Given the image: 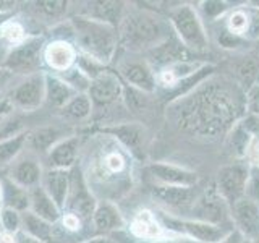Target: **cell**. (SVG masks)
Segmentation results:
<instances>
[{
	"label": "cell",
	"mask_w": 259,
	"mask_h": 243,
	"mask_svg": "<svg viewBox=\"0 0 259 243\" xmlns=\"http://www.w3.org/2000/svg\"><path fill=\"white\" fill-rule=\"evenodd\" d=\"M182 130L201 138L229 133L246 115V97L237 81L209 76L186 96L170 104Z\"/></svg>",
	"instance_id": "cell-1"
},
{
	"label": "cell",
	"mask_w": 259,
	"mask_h": 243,
	"mask_svg": "<svg viewBox=\"0 0 259 243\" xmlns=\"http://www.w3.org/2000/svg\"><path fill=\"white\" fill-rule=\"evenodd\" d=\"M86 183L96 199L117 201L133 188L132 154L112 136L102 133L89 141L83 154Z\"/></svg>",
	"instance_id": "cell-2"
},
{
	"label": "cell",
	"mask_w": 259,
	"mask_h": 243,
	"mask_svg": "<svg viewBox=\"0 0 259 243\" xmlns=\"http://www.w3.org/2000/svg\"><path fill=\"white\" fill-rule=\"evenodd\" d=\"M117 29L118 44L132 54H148L174 36L168 20L144 7L126 8Z\"/></svg>",
	"instance_id": "cell-3"
},
{
	"label": "cell",
	"mask_w": 259,
	"mask_h": 243,
	"mask_svg": "<svg viewBox=\"0 0 259 243\" xmlns=\"http://www.w3.org/2000/svg\"><path fill=\"white\" fill-rule=\"evenodd\" d=\"M70 23L75 29V40L78 44L79 54H84L91 59L107 65L117 52L118 29L110 24L96 21L84 16L73 15Z\"/></svg>",
	"instance_id": "cell-4"
},
{
	"label": "cell",
	"mask_w": 259,
	"mask_h": 243,
	"mask_svg": "<svg viewBox=\"0 0 259 243\" xmlns=\"http://www.w3.org/2000/svg\"><path fill=\"white\" fill-rule=\"evenodd\" d=\"M167 20L177 39L190 52H206L209 37L198 8L191 4H178L168 12Z\"/></svg>",
	"instance_id": "cell-5"
},
{
	"label": "cell",
	"mask_w": 259,
	"mask_h": 243,
	"mask_svg": "<svg viewBox=\"0 0 259 243\" xmlns=\"http://www.w3.org/2000/svg\"><path fill=\"white\" fill-rule=\"evenodd\" d=\"M156 217L168 233L188 237L198 243H224L232 235V229L196 221V219L178 217L175 214L167 213V211H160Z\"/></svg>",
	"instance_id": "cell-6"
},
{
	"label": "cell",
	"mask_w": 259,
	"mask_h": 243,
	"mask_svg": "<svg viewBox=\"0 0 259 243\" xmlns=\"http://www.w3.org/2000/svg\"><path fill=\"white\" fill-rule=\"evenodd\" d=\"M44 37H28L21 44L10 49L4 63V68L13 75H34L39 73L40 57L44 55Z\"/></svg>",
	"instance_id": "cell-7"
},
{
	"label": "cell",
	"mask_w": 259,
	"mask_h": 243,
	"mask_svg": "<svg viewBox=\"0 0 259 243\" xmlns=\"http://www.w3.org/2000/svg\"><path fill=\"white\" fill-rule=\"evenodd\" d=\"M97 206V199L89 190L86 183V178L81 167H73L70 170V193L67 198V205L65 209L70 214L78 216L81 221H88L93 219V214Z\"/></svg>",
	"instance_id": "cell-8"
},
{
	"label": "cell",
	"mask_w": 259,
	"mask_h": 243,
	"mask_svg": "<svg viewBox=\"0 0 259 243\" xmlns=\"http://www.w3.org/2000/svg\"><path fill=\"white\" fill-rule=\"evenodd\" d=\"M248 178L249 167L240 160L224 166L217 172V191L229 206H233L237 201L246 196Z\"/></svg>",
	"instance_id": "cell-9"
},
{
	"label": "cell",
	"mask_w": 259,
	"mask_h": 243,
	"mask_svg": "<svg viewBox=\"0 0 259 243\" xmlns=\"http://www.w3.org/2000/svg\"><path fill=\"white\" fill-rule=\"evenodd\" d=\"M117 75L128 86L152 94L157 88V75L148 59H121L117 65Z\"/></svg>",
	"instance_id": "cell-10"
},
{
	"label": "cell",
	"mask_w": 259,
	"mask_h": 243,
	"mask_svg": "<svg viewBox=\"0 0 259 243\" xmlns=\"http://www.w3.org/2000/svg\"><path fill=\"white\" fill-rule=\"evenodd\" d=\"M88 96L96 109H110L123 97V85L117 73L110 70L102 71L101 75L91 79Z\"/></svg>",
	"instance_id": "cell-11"
},
{
	"label": "cell",
	"mask_w": 259,
	"mask_h": 243,
	"mask_svg": "<svg viewBox=\"0 0 259 243\" xmlns=\"http://www.w3.org/2000/svg\"><path fill=\"white\" fill-rule=\"evenodd\" d=\"M15 109L23 112H34L46 101V75L34 73L16 85L8 94Z\"/></svg>",
	"instance_id": "cell-12"
},
{
	"label": "cell",
	"mask_w": 259,
	"mask_h": 243,
	"mask_svg": "<svg viewBox=\"0 0 259 243\" xmlns=\"http://www.w3.org/2000/svg\"><path fill=\"white\" fill-rule=\"evenodd\" d=\"M44 175V169L40 164V159L29 151L20 154L13 160V164L8 167L7 177L16 185H20L24 190H31L34 186L40 185Z\"/></svg>",
	"instance_id": "cell-13"
},
{
	"label": "cell",
	"mask_w": 259,
	"mask_h": 243,
	"mask_svg": "<svg viewBox=\"0 0 259 243\" xmlns=\"http://www.w3.org/2000/svg\"><path fill=\"white\" fill-rule=\"evenodd\" d=\"M191 219H196V221L221 225L229 219V205L215 188L199 194L191 206Z\"/></svg>",
	"instance_id": "cell-14"
},
{
	"label": "cell",
	"mask_w": 259,
	"mask_h": 243,
	"mask_svg": "<svg viewBox=\"0 0 259 243\" xmlns=\"http://www.w3.org/2000/svg\"><path fill=\"white\" fill-rule=\"evenodd\" d=\"M146 174L157 185L196 186L199 182V177L194 170L175 164H167V162H152V164L146 167Z\"/></svg>",
	"instance_id": "cell-15"
},
{
	"label": "cell",
	"mask_w": 259,
	"mask_h": 243,
	"mask_svg": "<svg viewBox=\"0 0 259 243\" xmlns=\"http://www.w3.org/2000/svg\"><path fill=\"white\" fill-rule=\"evenodd\" d=\"M102 133L117 140L132 156H143L146 136V128L138 122H125V124H113L110 127L102 128Z\"/></svg>",
	"instance_id": "cell-16"
},
{
	"label": "cell",
	"mask_w": 259,
	"mask_h": 243,
	"mask_svg": "<svg viewBox=\"0 0 259 243\" xmlns=\"http://www.w3.org/2000/svg\"><path fill=\"white\" fill-rule=\"evenodd\" d=\"M152 198L159 205L168 211H180L193 206L196 201L198 193L194 186H170V185H152L151 188Z\"/></svg>",
	"instance_id": "cell-17"
},
{
	"label": "cell",
	"mask_w": 259,
	"mask_h": 243,
	"mask_svg": "<svg viewBox=\"0 0 259 243\" xmlns=\"http://www.w3.org/2000/svg\"><path fill=\"white\" fill-rule=\"evenodd\" d=\"M232 209V219L237 229L249 240L259 237V205L248 196L235 202Z\"/></svg>",
	"instance_id": "cell-18"
},
{
	"label": "cell",
	"mask_w": 259,
	"mask_h": 243,
	"mask_svg": "<svg viewBox=\"0 0 259 243\" xmlns=\"http://www.w3.org/2000/svg\"><path fill=\"white\" fill-rule=\"evenodd\" d=\"M70 127H60V125H46L36 128L34 132L28 133V143L26 149L36 156H46L57 143H60L65 138H68L71 135Z\"/></svg>",
	"instance_id": "cell-19"
},
{
	"label": "cell",
	"mask_w": 259,
	"mask_h": 243,
	"mask_svg": "<svg viewBox=\"0 0 259 243\" xmlns=\"http://www.w3.org/2000/svg\"><path fill=\"white\" fill-rule=\"evenodd\" d=\"M79 149H81L79 136L71 135L68 138H65V140H62L60 143H57L44 156L47 169L71 170L73 167H76V160L79 157Z\"/></svg>",
	"instance_id": "cell-20"
},
{
	"label": "cell",
	"mask_w": 259,
	"mask_h": 243,
	"mask_svg": "<svg viewBox=\"0 0 259 243\" xmlns=\"http://www.w3.org/2000/svg\"><path fill=\"white\" fill-rule=\"evenodd\" d=\"M84 10L79 12V16L84 18H91L96 21H101L110 26L118 28V24L121 21L126 10V4L123 2H113V0H101V2H86Z\"/></svg>",
	"instance_id": "cell-21"
},
{
	"label": "cell",
	"mask_w": 259,
	"mask_h": 243,
	"mask_svg": "<svg viewBox=\"0 0 259 243\" xmlns=\"http://www.w3.org/2000/svg\"><path fill=\"white\" fill-rule=\"evenodd\" d=\"M204 65H207V62H201V60H194V59L167 65V67L160 68L159 75H157V83L162 85L164 88L175 89L180 83H183V81L196 75Z\"/></svg>",
	"instance_id": "cell-22"
},
{
	"label": "cell",
	"mask_w": 259,
	"mask_h": 243,
	"mask_svg": "<svg viewBox=\"0 0 259 243\" xmlns=\"http://www.w3.org/2000/svg\"><path fill=\"white\" fill-rule=\"evenodd\" d=\"M130 230H132L135 237L141 238V240H148V241H159V240L168 238L167 237L168 232L162 227L156 214L151 213L148 209L138 211L135 217L132 219Z\"/></svg>",
	"instance_id": "cell-23"
},
{
	"label": "cell",
	"mask_w": 259,
	"mask_h": 243,
	"mask_svg": "<svg viewBox=\"0 0 259 243\" xmlns=\"http://www.w3.org/2000/svg\"><path fill=\"white\" fill-rule=\"evenodd\" d=\"M40 186L51 196L60 209H65L67 198L70 193V170L60 169H46Z\"/></svg>",
	"instance_id": "cell-24"
},
{
	"label": "cell",
	"mask_w": 259,
	"mask_h": 243,
	"mask_svg": "<svg viewBox=\"0 0 259 243\" xmlns=\"http://www.w3.org/2000/svg\"><path fill=\"white\" fill-rule=\"evenodd\" d=\"M44 62L55 71H67L76 62V49L67 40H52L44 49Z\"/></svg>",
	"instance_id": "cell-25"
},
{
	"label": "cell",
	"mask_w": 259,
	"mask_h": 243,
	"mask_svg": "<svg viewBox=\"0 0 259 243\" xmlns=\"http://www.w3.org/2000/svg\"><path fill=\"white\" fill-rule=\"evenodd\" d=\"M148 57H149L148 62L152 60L157 65H162V68H164V67H167V65H172L177 62L190 60L191 52L174 34L170 39H167L164 44H160L159 47L152 49L151 52H148Z\"/></svg>",
	"instance_id": "cell-26"
},
{
	"label": "cell",
	"mask_w": 259,
	"mask_h": 243,
	"mask_svg": "<svg viewBox=\"0 0 259 243\" xmlns=\"http://www.w3.org/2000/svg\"><path fill=\"white\" fill-rule=\"evenodd\" d=\"M91 221L96 229L104 233L112 232V230H120L125 227V217L121 216L115 202H110V201L97 202Z\"/></svg>",
	"instance_id": "cell-27"
},
{
	"label": "cell",
	"mask_w": 259,
	"mask_h": 243,
	"mask_svg": "<svg viewBox=\"0 0 259 243\" xmlns=\"http://www.w3.org/2000/svg\"><path fill=\"white\" fill-rule=\"evenodd\" d=\"M29 211L44 221L55 224L60 219V208L55 205V201L49 196L46 190L40 185L29 190Z\"/></svg>",
	"instance_id": "cell-28"
},
{
	"label": "cell",
	"mask_w": 259,
	"mask_h": 243,
	"mask_svg": "<svg viewBox=\"0 0 259 243\" xmlns=\"http://www.w3.org/2000/svg\"><path fill=\"white\" fill-rule=\"evenodd\" d=\"M78 93L65 83L60 76L46 75V101L44 104L51 109L62 110Z\"/></svg>",
	"instance_id": "cell-29"
},
{
	"label": "cell",
	"mask_w": 259,
	"mask_h": 243,
	"mask_svg": "<svg viewBox=\"0 0 259 243\" xmlns=\"http://www.w3.org/2000/svg\"><path fill=\"white\" fill-rule=\"evenodd\" d=\"M2 185V208H12L18 213L29 211V190L21 188L8 177L0 178Z\"/></svg>",
	"instance_id": "cell-30"
},
{
	"label": "cell",
	"mask_w": 259,
	"mask_h": 243,
	"mask_svg": "<svg viewBox=\"0 0 259 243\" xmlns=\"http://www.w3.org/2000/svg\"><path fill=\"white\" fill-rule=\"evenodd\" d=\"M94 107L88 93H78L73 99L60 110V117L67 124H81L93 115Z\"/></svg>",
	"instance_id": "cell-31"
},
{
	"label": "cell",
	"mask_w": 259,
	"mask_h": 243,
	"mask_svg": "<svg viewBox=\"0 0 259 243\" xmlns=\"http://www.w3.org/2000/svg\"><path fill=\"white\" fill-rule=\"evenodd\" d=\"M23 217V232L28 233L29 237L39 240L40 243H51L54 241V227L51 222L44 221V219L32 214L31 211L21 214Z\"/></svg>",
	"instance_id": "cell-32"
},
{
	"label": "cell",
	"mask_w": 259,
	"mask_h": 243,
	"mask_svg": "<svg viewBox=\"0 0 259 243\" xmlns=\"http://www.w3.org/2000/svg\"><path fill=\"white\" fill-rule=\"evenodd\" d=\"M254 140L256 138L249 132H246L238 122V124L229 132V136H227V149H229V152L233 157L241 159V157L248 156L249 148Z\"/></svg>",
	"instance_id": "cell-33"
},
{
	"label": "cell",
	"mask_w": 259,
	"mask_h": 243,
	"mask_svg": "<svg viewBox=\"0 0 259 243\" xmlns=\"http://www.w3.org/2000/svg\"><path fill=\"white\" fill-rule=\"evenodd\" d=\"M26 143H28V132L0 141V169L10 167L13 164V160L24 152Z\"/></svg>",
	"instance_id": "cell-34"
},
{
	"label": "cell",
	"mask_w": 259,
	"mask_h": 243,
	"mask_svg": "<svg viewBox=\"0 0 259 243\" xmlns=\"http://www.w3.org/2000/svg\"><path fill=\"white\" fill-rule=\"evenodd\" d=\"M224 26L229 29L232 34L246 39L248 31H249V7H240V8L230 10L229 15L225 16Z\"/></svg>",
	"instance_id": "cell-35"
},
{
	"label": "cell",
	"mask_w": 259,
	"mask_h": 243,
	"mask_svg": "<svg viewBox=\"0 0 259 243\" xmlns=\"http://www.w3.org/2000/svg\"><path fill=\"white\" fill-rule=\"evenodd\" d=\"M151 94L143 93L140 89L132 88V86H123V97L121 101L126 105L128 112L132 113H143L144 110H148L149 104H151Z\"/></svg>",
	"instance_id": "cell-36"
},
{
	"label": "cell",
	"mask_w": 259,
	"mask_h": 243,
	"mask_svg": "<svg viewBox=\"0 0 259 243\" xmlns=\"http://www.w3.org/2000/svg\"><path fill=\"white\" fill-rule=\"evenodd\" d=\"M34 10L37 15H40L44 18V21H55V20H62L63 15L68 10V2H62V0H47V2H36L34 4Z\"/></svg>",
	"instance_id": "cell-37"
},
{
	"label": "cell",
	"mask_w": 259,
	"mask_h": 243,
	"mask_svg": "<svg viewBox=\"0 0 259 243\" xmlns=\"http://www.w3.org/2000/svg\"><path fill=\"white\" fill-rule=\"evenodd\" d=\"M215 40H217V46L221 49H225V51H233V52L245 51V49H248L251 44L249 40L232 34V32L225 26H222L215 32Z\"/></svg>",
	"instance_id": "cell-38"
},
{
	"label": "cell",
	"mask_w": 259,
	"mask_h": 243,
	"mask_svg": "<svg viewBox=\"0 0 259 243\" xmlns=\"http://www.w3.org/2000/svg\"><path fill=\"white\" fill-rule=\"evenodd\" d=\"M229 10H230L229 2H224V0H204V2H199L198 13L201 15L202 20L215 21Z\"/></svg>",
	"instance_id": "cell-39"
},
{
	"label": "cell",
	"mask_w": 259,
	"mask_h": 243,
	"mask_svg": "<svg viewBox=\"0 0 259 243\" xmlns=\"http://www.w3.org/2000/svg\"><path fill=\"white\" fill-rule=\"evenodd\" d=\"M60 78L67 83L75 93H88L89 85H91V79H89L83 71H81L76 65H73L71 68L67 71H63Z\"/></svg>",
	"instance_id": "cell-40"
},
{
	"label": "cell",
	"mask_w": 259,
	"mask_h": 243,
	"mask_svg": "<svg viewBox=\"0 0 259 243\" xmlns=\"http://www.w3.org/2000/svg\"><path fill=\"white\" fill-rule=\"evenodd\" d=\"M23 227V217L21 213L12 208H2L0 209V229L7 233L16 235Z\"/></svg>",
	"instance_id": "cell-41"
},
{
	"label": "cell",
	"mask_w": 259,
	"mask_h": 243,
	"mask_svg": "<svg viewBox=\"0 0 259 243\" xmlns=\"http://www.w3.org/2000/svg\"><path fill=\"white\" fill-rule=\"evenodd\" d=\"M0 36H2L8 44L18 46L21 44L26 36H24V28L18 21H5L0 26Z\"/></svg>",
	"instance_id": "cell-42"
},
{
	"label": "cell",
	"mask_w": 259,
	"mask_h": 243,
	"mask_svg": "<svg viewBox=\"0 0 259 243\" xmlns=\"http://www.w3.org/2000/svg\"><path fill=\"white\" fill-rule=\"evenodd\" d=\"M24 132H26V130H24L23 120L20 117L8 115L2 120V124H0V141L8 140V138H13V136H18Z\"/></svg>",
	"instance_id": "cell-43"
},
{
	"label": "cell",
	"mask_w": 259,
	"mask_h": 243,
	"mask_svg": "<svg viewBox=\"0 0 259 243\" xmlns=\"http://www.w3.org/2000/svg\"><path fill=\"white\" fill-rule=\"evenodd\" d=\"M246 196L259 205V164L249 167V178L246 185Z\"/></svg>",
	"instance_id": "cell-44"
},
{
	"label": "cell",
	"mask_w": 259,
	"mask_h": 243,
	"mask_svg": "<svg viewBox=\"0 0 259 243\" xmlns=\"http://www.w3.org/2000/svg\"><path fill=\"white\" fill-rule=\"evenodd\" d=\"M245 97H246V113H253V115L259 117V83L246 89Z\"/></svg>",
	"instance_id": "cell-45"
},
{
	"label": "cell",
	"mask_w": 259,
	"mask_h": 243,
	"mask_svg": "<svg viewBox=\"0 0 259 243\" xmlns=\"http://www.w3.org/2000/svg\"><path fill=\"white\" fill-rule=\"evenodd\" d=\"M240 124H241L243 128L246 130V132H249L254 138L259 136V117L257 115H253V113H246V115L240 120Z\"/></svg>",
	"instance_id": "cell-46"
},
{
	"label": "cell",
	"mask_w": 259,
	"mask_h": 243,
	"mask_svg": "<svg viewBox=\"0 0 259 243\" xmlns=\"http://www.w3.org/2000/svg\"><path fill=\"white\" fill-rule=\"evenodd\" d=\"M62 222H63V227H65V229H68V230H71V232H76V230L81 229V219H79L78 216H75V214L67 213V214L63 216Z\"/></svg>",
	"instance_id": "cell-47"
},
{
	"label": "cell",
	"mask_w": 259,
	"mask_h": 243,
	"mask_svg": "<svg viewBox=\"0 0 259 243\" xmlns=\"http://www.w3.org/2000/svg\"><path fill=\"white\" fill-rule=\"evenodd\" d=\"M149 243H198V241H194L188 237H182V235H178V237H170V238H164V240H159V241H149Z\"/></svg>",
	"instance_id": "cell-48"
},
{
	"label": "cell",
	"mask_w": 259,
	"mask_h": 243,
	"mask_svg": "<svg viewBox=\"0 0 259 243\" xmlns=\"http://www.w3.org/2000/svg\"><path fill=\"white\" fill-rule=\"evenodd\" d=\"M13 78V73L8 71L7 68L0 67V91L5 88V85H8V81H10Z\"/></svg>",
	"instance_id": "cell-49"
},
{
	"label": "cell",
	"mask_w": 259,
	"mask_h": 243,
	"mask_svg": "<svg viewBox=\"0 0 259 243\" xmlns=\"http://www.w3.org/2000/svg\"><path fill=\"white\" fill-rule=\"evenodd\" d=\"M16 243H40V241L36 240V238H32V237H29L28 233L18 232V233H16Z\"/></svg>",
	"instance_id": "cell-50"
},
{
	"label": "cell",
	"mask_w": 259,
	"mask_h": 243,
	"mask_svg": "<svg viewBox=\"0 0 259 243\" xmlns=\"http://www.w3.org/2000/svg\"><path fill=\"white\" fill-rule=\"evenodd\" d=\"M86 243H117L113 238L107 237V235H99V237H94V238H89Z\"/></svg>",
	"instance_id": "cell-51"
},
{
	"label": "cell",
	"mask_w": 259,
	"mask_h": 243,
	"mask_svg": "<svg viewBox=\"0 0 259 243\" xmlns=\"http://www.w3.org/2000/svg\"><path fill=\"white\" fill-rule=\"evenodd\" d=\"M0 243H16V235L7 233V232H0Z\"/></svg>",
	"instance_id": "cell-52"
},
{
	"label": "cell",
	"mask_w": 259,
	"mask_h": 243,
	"mask_svg": "<svg viewBox=\"0 0 259 243\" xmlns=\"http://www.w3.org/2000/svg\"><path fill=\"white\" fill-rule=\"evenodd\" d=\"M8 52H10V49H8L7 46H4V44H0V67H4Z\"/></svg>",
	"instance_id": "cell-53"
},
{
	"label": "cell",
	"mask_w": 259,
	"mask_h": 243,
	"mask_svg": "<svg viewBox=\"0 0 259 243\" xmlns=\"http://www.w3.org/2000/svg\"><path fill=\"white\" fill-rule=\"evenodd\" d=\"M0 209H2V185H0Z\"/></svg>",
	"instance_id": "cell-54"
},
{
	"label": "cell",
	"mask_w": 259,
	"mask_h": 243,
	"mask_svg": "<svg viewBox=\"0 0 259 243\" xmlns=\"http://www.w3.org/2000/svg\"><path fill=\"white\" fill-rule=\"evenodd\" d=\"M2 120H4V117H0V124H2Z\"/></svg>",
	"instance_id": "cell-55"
},
{
	"label": "cell",
	"mask_w": 259,
	"mask_h": 243,
	"mask_svg": "<svg viewBox=\"0 0 259 243\" xmlns=\"http://www.w3.org/2000/svg\"><path fill=\"white\" fill-rule=\"evenodd\" d=\"M257 83H259V79H257Z\"/></svg>",
	"instance_id": "cell-56"
}]
</instances>
